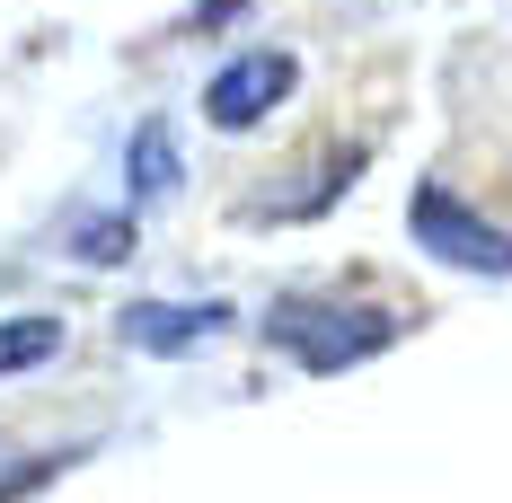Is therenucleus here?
Instances as JSON below:
<instances>
[{
	"mask_svg": "<svg viewBox=\"0 0 512 503\" xmlns=\"http://www.w3.org/2000/svg\"><path fill=\"white\" fill-rule=\"evenodd\" d=\"M398 336V318L371 301H345V292H283L265 309V345L301 371H354Z\"/></svg>",
	"mask_w": 512,
	"mask_h": 503,
	"instance_id": "obj_1",
	"label": "nucleus"
},
{
	"mask_svg": "<svg viewBox=\"0 0 512 503\" xmlns=\"http://www.w3.org/2000/svg\"><path fill=\"white\" fill-rule=\"evenodd\" d=\"M407 230L424 256H442V265H460V274H512V230H495L477 203H460L442 177H424L407 203Z\"/></svg>",
	"mask_w": 512,
	"mask_h": 503,
	"instance_id": "obj_2",
	"label": "nucleus"
},
{
	"mask_svg": "<svg viewBox=\"0 0 512 503\" xmlns=\"http://www.w3.org/2000/svg\"><path fill=\"white\" fill-rule=\"evenodd\" d=\"M292 89H301V62H292L283 45H256V53L221 62V71L204 80V124L212 133H256Z\"/></svg>",
	"mask_w": 512,
	"mask_h": 503,
	"instance_id": "obj_3",
	"label": "nucleus"
},
{
	"mask_svg": "<svg viewBox=\"0 0 512 503\" xmlns=\"http://www.w3.org/2000/svg\"><path fill=\"white\" fill-rule=\"evenodd\" d=\"M230 327V309L221 301H195V309H168V301H133L124 318H115V336L133 353H186V345H204V336H221Z\"/></svg>",
	"mask_w": 512,
	"mask_h": 503,
	"instance_id": "obj_4",
	"label": "nucleus"
},
{
	"mask_svg": "<svg viewBox=\"0 0 512 503\" xmlns=\"http://www.w3.org/2000/svg\"><path fill=\"white\" fill-rule=\"evenodd\" d=\"M354 177H362V151H336V168H309L292 195H256V203H239V221H256V230H283V221H318L327 203L354 186Z\"/></svg>",
	"mask_w": 512,
	"mask_h": 503,
	"instance_id": "obj_5",
	"label": "nucleus"
},
{
	"mask_svg": "<svg viewBox=\"0 0 512 503\" xmlns=\"http://www.w3.org/2000/svg\"><path fill=\"white\" fill-rule=\"evenodd\" d=\"M124 186H133V203H151L177 186V151H168V115H142L133 124V151H124Z\"/></svg>",
	"mask_w": 512,
	"mask_h": 503,
	"instance_id": "obj_6",
	"label": "nucleus"
},
{
	"mask_svg": "<svg viewBox=\"0 0 512 503\" xmlns=\"http://www.w3.org/2000/svg\"><path fill=\"white\" fill-rule=\"evenodd\" d=\"M53 353H62V318H45V309H27V318H0V380H18V371H45Z\"/></svg>",
	"mask_w": 512,
	"mask_h": 503,
	"instance_id": "obj_7",
	"label": "nucleus"
},
{
	"mask_svg": "<svg viewBox=\"0 0 512 503\" xmlns=\"http://www.w3.org/2000/svg\"><path fill=\"white\" fill-rule=\"evenodd\" d=\"M133 248H142L133 212H89V221L71 230V256H80V265H124Z\"/></svg>",
	"mask_w": 512,
	"mask_h": 503,
	"instance_id": "obj_8",
	"label": "nucleus"
},
{
	"mask_svg": "<svg viewBox=\"0 0 512 503\" xmlns=\"http://www.w3.org/2000/svg\"><path fill=\"white\" fill-rule=\"evenodd\" d=\"M239 9H248V0H195V36H221Z\"/></svg>",
	"mask_w": 512,
	"mask_h": 503,
	"instance_id": "obj_9",
	"label": "nucleus"
}]
</instances>
